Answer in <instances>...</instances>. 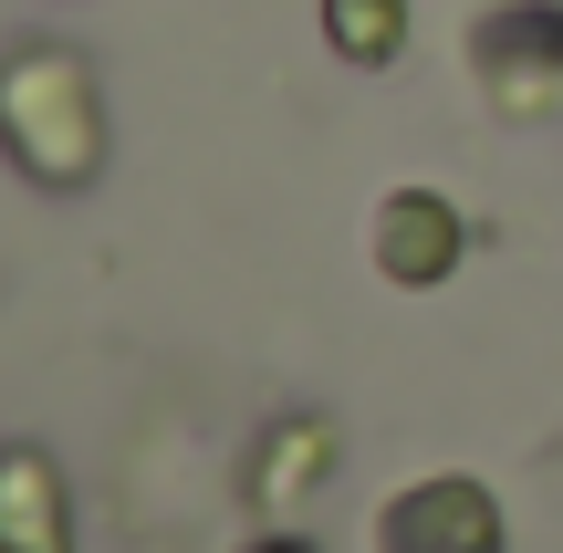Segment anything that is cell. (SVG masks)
Here are the masks:
<instances>
[{"instance_id": "obj_1", "label": "cell", "mask_w": 563, "mask_h": 553, "mask_svg": "<svg viewBox=\"0 0 563 553\" xmlns=\"http://www.w3.org/2000/svg\"><path fill=\"white\" fill-rule=\"evenodd\" d=\"M0 157L63 199L104 178V95L74 42H11L0 53Z\"/></svg>"}, {"instance_id": "obj_2", "label": "cell", "mask_w": 563, "mask_h": 553, "mask_svg": "<svg viewBox=\"0 0 563 553\" xmlns=\"http://www.w3.org/2000/svg\"><path fill=\"white\" fill-rule=\"evenodd\" d=\"M376 553H511V522L490 501V480L428 471V480L376 501Z\"/></svg>"}, {"instance_id": "obj_3", "label": "cell", "mask_w": 563, "mask_h": 553, "mask_svg": "<svg viewBox=\"0 0 563 553\" xmlns=\"http://www.w3.org/2000/svg\"><path fill=\"white\" fill-rule=\"evenodd\" d=\"M470 63L501 115H543L563 95V0H490L470 21Z\"/></svg>"}, {"instance_id": "obj_4", "label": "cell", "mask_w": 563, "mask_h": 553, "mask_svg": "<svg viewBox=\"0 0 563 553\" xmlns=\"http://www.w3.org/2000/svg\"><path fill=\"white\" fill-rule=\"evenodd\" d=\"M365 251H376V272L397 292H439L460 272V251H470V220H460L449 188H386L376 220H365Z\"/></svg>"}, {"instance_id": "obj_5", "label": "cell", "mask_w": 563, "mask_h": 553, "mask_svg": "<svg viewBox=\"0 0 563 553\" xmlns=\"http://www.w3.org/2000/svg\"><path fill=\"white\" fill-rule=\"evenodd\" d=\"M0 553H74V491L32 439H0Z\"/></svg>"}, {"instance_id": "obj_6", "label": "cell", "mask_w": 563, "mask_h": 553, "mask_svg": "<svg viewBox=\"0 0 563 553\" xmlns=\"http://www.w3.org/2000/svg\"><path fill=\"white\" fill-rule=\"evenodd\" d=\"M323 471H334V418L292 408L262 429V450H251V501L262 512H302V501L323 491Z\"/></svg>"}, {"instance_id": "obj_7", "label": "cell", "mask_w": 563, "mask_h": 553, "mask_svg": "<svg viewBox=\"0 0 563 553\" xmlns=\"http://www.w3.org/2000/svg\"><path fill=\"white\" fill-rule=\"evenodd\" d=\"M323 42H334L355 74H386L407 53V0H323Z\"/></svg>"}, {"instance_id": "obj_8", "label": "cell", "mask_w": 563, "mask_h": 553, "mask_svg": "<svg viewBox=\"0 0 563 553\" xmlns=\"http://www.w3.org/2000/svg\"><path fill=\"white\" fill-rule=\"evenodd\" d=\"M241 553H313V543H302V533H251Z\"/></svg>"}]
</instances>
